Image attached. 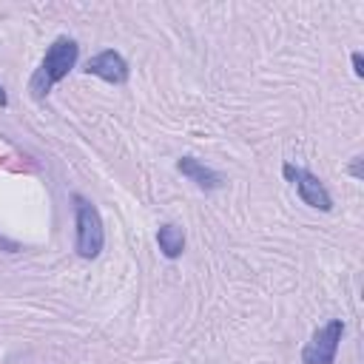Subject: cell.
Wrapping results in <instances>:
<instances>
[{
    "instance_id": "6da1fadb",
    "label": "cell",
    "mask_w": 364,
    "mask_h": 364,
    "mask_svg": "<svg viewBox=\"0 0 364 364\" xmlns=\"http://www.w3.org/2000/svg\"><path fill=\"white\" fill-rule=\"evenodd\" d=\"M77 57H80L77 40H74V37H65V34L57 37V40L46 48L40 65L34 68V74H31V80H28V94H31V100H46L48 91H51L63 77H68V71L77 65Z\"/></svg>"
},
{
    "instance_id": "7a4b0ae2",
    "label": "cell",
    "mask_w": 364,
    "mask_h": 364,
    "mask_svg": "<svg viewBox=\"0 0 364 364\" xmlns=\"http://www.w3.org/2000/svg\"><path fill=\"white\" fill-rule=\"evenodd\" d=\"M105 245V228L100 210L85 199L74 196V250L80 259H97Z\"/></svg>"
},
{
    "instance_id": "3957f363",
    "label": "cell",
    "mask_w": 364,
    "mask_h": 364,
    "mask_svg": "<svg viewBox=\"0 0 364 364\" xmlns=\"http://www.w3.org/2000/svg\"><path fill=\"white\" fill-rule=\"evenodd\" d=\"M341 336H344L341 318H330L321 327H316L310 341L301 347V364H336Z\"/></svg>"
},
{
    "instance_id": "277c9868",
    "label": "cell",
    "mask_w": 364,
    "mask_h": 364,
    "mask_svg": "<svg viewBox=\"0 0 364 364\" xmlns=\"http://www.w3.org/2000/svg\"><path fill=\"white\" fill-rule=\"evenodd\" d=\"M282 173H284V179L296 188L299 199H301L307 208L324 210V213L333 210V196H330V191L324 188V182H321L316 173H310L307 168H299V165H293V162H284Z\"/></svg>"
},
{
    "instance_id": "5b68a950",
    "label": "cell",
    "mask_w": 364,
    "mask_h": 364,
    "mask_svg": "<svg viewBox=\"0 0 364 364\" xmlns=\"http://www.w3.org/2000/svg\"><path fill=\"white\" fill-rule=\"evenodd\" d=\"M85 74L100 77V80H105V82H111V85H125V82H128V63H125V57H122L119 51L105 48V51L88 57Z\"/></svg>"
},
{
    "instance_id": "8992f818",
    "label": "cell",
    "mask_w": 364,
    "mask_h": 364,
    "mask_svg": "<svg viewBox=\"0 0 364 364\" xmlns=\"http://www.w3.org/2000/svg\"><path fill=\"white\" fill-rule=\"evenodd\" d=\"M176 171H179L185 179H191L196 188H202V191H219V188L225 185V176H222L219 171H213L210 165L199 162L196 156H179V159H176Z\"/></svg>"
},
{
    "instance_id": "52a82bcc",
    "label": "cell",
    "mask_w": 364,
    "mask_h": 364,
    "mask_svg": "<svg viewBox=\"0 0 364 364\" xmlns=\"http://www.w3.org/2000/svg\"><path fill=\"white\" fill-rule=\"evenodd\" d=\"M156 245H159V253L165 259H179L185 250V230L173 222H165L156 230Z\"/></svg>"
},
{
    "instance_id": "ba28073f",
    "label": "cell",
    "mask_w": 364,
    "mask_h": 364,
    "mask_svg": "<svg viewBox=\"0 0 364 364\" xmlns=\"http://www.w3.org/2000/svg\"><path fill=\"white\" fill-rule=\"evenodd\" d=\"M361 162H364L361 156H353V162L347 165V173H350L353 179H358V182H361Z\"/></svg>"
},
{
    "instance_id": "9c48e42d",
    "label": "cell",
    "mask_w": 364,
    "mask_h": 364,
    "mask_svg": "<svg viewBox=\"0 0 364 364\" xmlns=\"http://www.w3.org/2000/svg\"><path fill=\"white\" fill-rule=\"evenodd\" d=\"M353 74L364 77V57H361V51H353Z\"/></svg>"
},
{
    "instance_id": "30bf717a",
    "label": "cell",
    "mask_w": 364,
    "mask_h": 364,
    "mask_svg": "<svg viewBox=\"0 0 364 364\" xmlns=\"http://www.w3.org/2000/svg\"><path fill=\"white\" fill-rule=\"evenodd\" d=\"M0 245H3V247H9V253H17V250H20V245H17V242H9V239H3V236H0Z\"/></svg>"
},
{
    "instance_id": "8fae6325",
    "label": "cell",
    "mask_w": 364,
    "mask_h": 364,
    "mask_svg": "<svg viewBox=\"0 0 364 364\" xmlns=\"http://www.w3.org/2000/svg\"><path fill=\"white\" fill-rule=\"evenodd\" d=\"M9 105V97H6V88L0 85V108H6Z\"/></svg>"
}]
</instances>
